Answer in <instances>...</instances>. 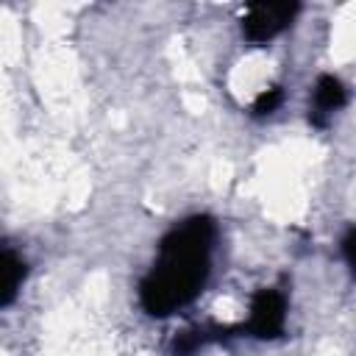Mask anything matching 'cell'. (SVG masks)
<instances>
[{
    "label": "cell",
    "mask_w": 356,
    "mask_h": 356,
    "mask_svg": "<svg viewBox=\"0 0 356 356\" xmlns=\"http://www.w3.org/2000/svg\"><path fill=\"white\" fill-rule=\"evenodd\" d=\"M217 225L209 214H192L175 222L159 242L156 261L139 281V306L150 317H170L189 306L211 273Z\"/></svg>",
    "instance_id": "obj_1"
},
{
    "label": "cell",
    "mask_w": 356,
    "mask_h": 356,
    "mask_svg": "<svg viewBox=\"0 0 356 356\" xmlns=\"http://www.w3.org/2000/svg\"><path fill=\"white\" fill-rule=\"evenodd\" d=\"M286 325V295L275 286H261L250 295L248 320L239 323V334L253 339H278Z\"/></svg>",
    "instance_id": "obj_2"
},
{
    "label": "cell",
    "mask_w": 356,
    "mask_h": 356,
    "mask_svg": "<svg viewBox=\"0 0 356 356\" xmlns=\"http://www.w3.org/2000/svg\"><path fill=\"white\" fill-rule=\"evenodd\" d=\"M300 3H250L242 17V36L250 44H267L298 17Z\"/></svg>",
    "instance_id": "obj_3"
},
{
    "label": "cell",
    "mask_w": 356,
    "mask_h": 356,
    "mask_svg": "<svg viewBox=\"0 0 356 356\" xmlns=\"http://www.w3.org/2000/svg\"><path fill=\"white\" fill-rule=\"evenodd\" d=\"M348 103V89L337 75H320L309 103V122L314 128H325L328 120Z\"/></svg>",
    "instance_id": "obj_4"
},
{
    "label": "cell",
    "mask_w": 356,
    "mask_h": 356,
    "mask_svg": "<svg viewBox=\"0 0 356 356\" xmlns=\"http://www.w3.org/2000/svg\"><path fill=\"white\" fill-rule=\"evenodd\" d=\"M28 275V264L22 256L14 253L11 245L3 248V286H0V306L8 309L17 298V292L22 289V281Z\"/></svg>",
    "instance_id": "obj_5"
},
{
    "label": "cell",
    "mask_w": 356,
    "mask_h": 356,
    "mask_svg": "<svg viewBox=\"0 0 356 356\" xmlns=\"http://www.w3.org/2000/svg\"><path fill=\"white\" fill-rule=\"evenodd\" d=\"M281 100H284V89H281V86H270V89H264V92L253 100L250 114H253V117H267V114H273V111L281 106Z\"/></svg>",
    "instance_id": "obj_6"
}]
</instances>
